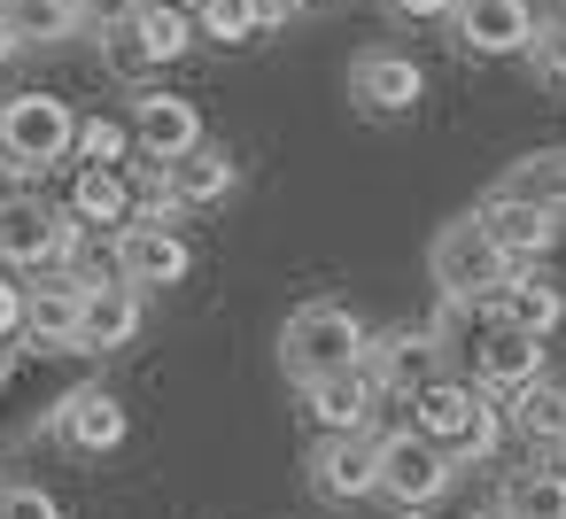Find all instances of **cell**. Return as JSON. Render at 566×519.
I'll use <instances>...</instances> for the list:
<instances>
[{
	"mask_svg": "<svg viewBox=\"0 0 566 519\" xmlns=\"http://www.w3.org/2000/svg\"><path fill=\"white\" fill-rule=\"evenodd\" d=\"M496 519H512V511H496Z\"/></svg>",
	"mask_w": 566,
	"mask_h": 519,
	"instance_id": "cell-38",
	"label": "cell"
},
{
	"mask_svg": "<svg viewBox=\"0 0 566 519\" xmlns=\"http://www.w3.org/2000/svg\"><path fill=\"white\" fill-rule=\"evenodd\" d=\"M0 519H63V504L40 480H0Z\"/></svg>",
	"mask_w": 566,
	"mask_h": 519,
	"instance_id": "cell-32",
	"label": "cell"
},
{
	"mask_svg": "<svg viewBox=\"0 0 566 519\" xmlns=\"http://www.w3.org/2000/svg\"><path fill=\"white\" fill-rule=\"evenodd\" d=\"M427 272H434V295H442L450 310H473V303H496L520 264H512V256L481 233V218L465 210V218H450V225L427 241Z\"/></svg>",
	"mask_w": 566,
	"mask_h": 519,
	"instance_id": "cell-1",
	"label": "cell"
},
{
	"mask_svg": "<svg viewBox=\"0 0 566 519\" xmlns=\"http://www.w3.org/2000/svg\"><path fill=\"white\" fill-rule=\"evenodd\" d=\"M504 511L512 519H566V465L535 457L527 473H512L504 480Z\"/></svg>",
	"mask_w": 566,
	"mask_h": 519,
	"instance_id": "cell-25",
	"label": "cell"
},
{
	"mask_svg": "<svg viewBox=\"0 0 566 519\" xmlns=\"http://www.w3.org/2000/svg\"><path fill=\"white\" fill-rule=\"evenodd\" d=\"M311 488L326 504H365L380 488V434L373 426H342V434H318L311 442Z\"/></svg>",
	"mask_w": 566,
	"mask_h": 519,
	"instance_id": "cell-7",
	"label": "cell"
},
{
	"mask_svg": "<svg viewBox=\"0 0 566 519\" xmlns=\"http://www.w3.org/2000/svg\"><path fill=\"white\" fill-rule=\"evenodd\" d=\"M117 272H125L133 287H179V279L195 272V248H187V233H179L171 218L133 210V225H117Z\"/></svg>",
	"mask_w": 566,
	"mask_h": 519,
	"instance_id": "cell-8",
	"label": "cell"
},
{
	"mask_svg": "<svg viewBox=\"0 0 566 519\" xmlns=\"http://www.w3.org/2000/svg\"><path fill=\"white\" fill-rule=\"evenodd\" d=\"M195 24H202V40L241 47V40H256V32H264V9H256V0H202Z\"/></svg>",
	"mask_w": 566,
	"mask_h": 519,
	"instance_id": "cell-28",
	"label": "cell"
},
{
	"mask_svg": "<svg viewBox=\"0 0 566 519\" xmlns=\"http://www.w3.org/2000/svg\"><path fill=\"white\" fill-rule=\"evenodd\" d=\"M349 102H357L365 117H411V109L427 102V71H419L403 47H365V55L349 63Z\"/></svg>",
	"mask_w": 566,
	"mask_h": 519,
	"instance_id": "cell-10",
	"label": "cell"
},
{
	"mask_svg": "<svg viewBox=\"0 0 566 519\" xmlns=\"http://www.w3.org/2000/svg\"><path fill=\"white\" fill-rule=\"evenodd\" d=\"M450 480H458V457H450L442 442H427L419 426L380 434V488H373V496H388L396 511H427V504L450 496Z\"/></svg>",
	"mask_w": 566,
	"mask_h": 519,
	"instance_id": "cell-5",
	"label": "cell"
},
{
	"mask_svg": "<svg viewBox=\"0 0 566 519\" xmlns=\"http://www.w3.org/2000/svg\"><path fill=\"white\" fill-rule=\"evenodd\" d=\"M473 218H481V233H489L520 272H527L535 256H551V241H558V218H551V210H535V202H520V194H496V187L481 194Z\"/></svg>",
	"mask_w": 566,
	"mask_h": 519,
	"instance_id": "cell-15",
	"label": "cell"
},
{
	"mask_svg": "<svg viewBox=\"0 0 566 519\" xmlns=\"http://www.w3.org/2000/svg\"><path fill=\"white\" fill-rule=\"evenodd\" d=\"M442 372V326H396L380 341H365V380L380 395H411Z\"/></svg>",
	"mask_w": 566,
	"mask_h": 519,
	"instance_id": "cell-11",
	"label": "cell"
},
{
	"mask_svg": "<svg viewBox=\"0 0 566 519\" xmlns=\"http://www.w3.org/2000/svg\"><path fill=\"white\" fill-rule=\"evenodd\" d=\"M94 272H55L48 287H24V333L48 357H78V310H86Z\"/></svg>",
	"mask_w": 566,
	"mask_h": 519,
	"instance_id": "cell-13",
	"label": "cell"
},
{
	"mask_svg": "<svg viewBox=\"0 0 566 519\" xmlns=\"http://www.w3.org/2000/svg\"><path fill=\"white\" fill-rule=\"evenodd\" d=\"M17 47H24V40H17V32H9V17H0V63H9V55H17Z\"/></svg>",
	"mask_w": 566,
	"mask_h": 519,
	"instance_id": "cell-35",
	"label": "cell"
},
{
	"mask_svg": "<svg viewBox=\"0 0 566 519\" xmlns=\"http://www.w3.org/2000/svg\"><path fill=\"white\" fill-rule=\"evenodd\" d=\"M496 194H520V202H535V210L566 218V148H527L520 163H504Z\"/></svg>",
	"mask_w": 566,
	"mask_h": 519,
	"instance_id": "cell-22",
	"label": "cell"
},
{
	"mask_svg": "<svg viewBox=\"0 0 566 519\" xmlns=\"http://www.w3.org/2000/svg\"><path fill=\"white\" fill-rule=\"evenodd\" d=\"M78 156V117H71V102H55V94H9L0 102V171H55V163H71Z\"/></svg>",
	"mask_w": 566,
	"mask_h": 519,
	"instance_id": "cell-2",
	"label": "cell"
},
{
	"mask_svg": "<svg viewBox=\"0 0 566 519\" xmlns=\"http://www.w3.org/2000/svg\"><path fill=\"white\" fill-rule=\"evenodd\" d=\"M125 17H133V32H140V47H148V63H156V71H164V63H179V55L195 47V32H202V24L179 9V0H133Z\"/></svg>",
	"mask_w": 566,
	"mask_h": 519,
	"instance_id": "cell-24",
	"label": "cell"
},
{
	"mask_svg": "<svg viewBox=\"0 0 566 519\" xmlns=\"http://www.w3.org/2000/svg\"><path fill=\"white\" fill-rule=\"evenodd\" d=\"M473 310H481V333H473V349H465L473 388L520 395L527 380H543V333H520L512 318H496V303H473Z\"/></svg>",
	"mask_w": 566,
	"mask_h": 519,
	"instance_id": "cell-6",
	"label": "cell"
},
{
	"mask_svg": "<svg viewBox=\"0 0 566 519\" xmlns=\"http://www.w3.org/2000/svg\"><path fill=\"white\" fill-rule=\"evenodd\" d=\"M133 156V125L117 117H78V163H125Z\"/></svg>",
	"mask_w": 566,
	"mask_h": 519,
	"instance_id": "cell-29",
	"label": "cell"
},
{
	"mask_svg": "<svg viewBox=\"0 0 566 519\" xmlns=\"http://www.w3.org/2000/svg\"><path fill=\"white\" fill-rule=\"evenodd\" d=\"M233 187H241V163H233L226 148H210V140L187 148L179 163H164V194H171L179 210H218Z\"/></svg>",
	"mask_w": 566,
	"mask_h": 519,
	"instance_id": "cell-18",
	"label": "cell"
},
{
	"mask_svg": "<svg viewBox=\"0 0 566 519\" xmlns=\"http://www.w3.org/2000/svg\"><path fill=\"white\" fill-rule=\"evenodd\" d=\"M504 434H512V411L481 388V411L465 419V434H458V449H450V457H458V465H489V457L504 449Z\"/></svg>",
	"mask_w": 566,
	"mask_h": 519,
	"instance_id": "cell-27",
	"label": "cell"
},
{
	"mask_svg": "<svg viewBox=\"0 0 566 519\" xmlns=\"http://www.w3.org/2000/svg\"><path fill=\"white\" fill-rule=\"evenodd\" d=\"M403 403H411V426H419L427 442H442V449H458V434H465V419L481 411V388H473V380H442V372H434V380H427V388H411Z\"/></svg>",
	"mask_w": 566,
	"mask_h": 519,
	"instance_id": "cell-20",
	"label": "cell"
},
{
	"mask_svg": "<svg viewBox=\"0 0 566 519\" xmlns=\"http://www.w3.org/2000/svg\"><path fill=\"white\" fill-rule=\"evenodd\" d=\"M0 380H9V341H0Z\"/></svg>",
	"mask_w": 566,
	"mask_h": 519,
	"instance_id": "cell-37",
	"label": "cell"
},
{
	"mask_svg": "<svg viewBox=\"0 0 566 519\" xmlns=\"http://www.w3.org/2000/svg\"><path fill=\"white\" fill-rule=\"evenodd\" d=\"M55 434H63L71 449H86V457H109V449H125L133 419H125L117 388H78L71 403H55Z\"/></svg>",
	"mask_w": 566,
	"mask_h": 519,
	"instance_id": "cell-17",
	"label": "cell"
},
{
	"mask_svg": "<svg viewBox=\"0 0 566 519\" xmlns=\"http://www.w3.org/2000/svg\"><path fill=\"white\" fill-rule=\"evenodd\" d=\"M140 295H148V287H133L125 272L86 279V310H78V357H109V349H125V341L140 333Z\"/></svg>",
	"mask_w": 566,
	"mask_h": 519,
	"instance_id": "cell-14",
	"label": "cell"
},
{
	"mask_svg": "<svg viewBox=\"0 0 566 519\" xmlns=\"http://www.w3.org/2000/svg\"><path fill=\"white\" fill-rule=\"evenodd\" d=\"M349 364H365V326H357L349 303H303V310H287V326H280V372L295 388L318 380V372H349Z\"/></svg>",
	"mask_w": 566,
	"mask_h": 519,
	"instance_id": "cell-3",
	"label": "cell"
},
{
	"mask_svg": "<svg viewBox=\"0 0 566 519\" xmlns=\"http://www.w3.org/2000/svg\"><path fill=\"white\" fill-rule=\"evenodd\" d=\"M295 403H303V419H311L318 434H342V426H373L380 388L365 380V364H349V372H318V380H303Z\"/></svg>",
	"mask_w": 566,
	"mask_h": 519,
	"instance_id": "cell-16",
	"label": "cell"
},
{
	"mask_svg": "<svg viewBox=\"0 0 566 519\" xmlns=\"http://www.w3.org/2000/svg\"><path fill=\"white\" fill-rule=\"evenodd\" d=\"M133 179L117 171V163H78V179H71V218L86 225V233H117V225H133Z\"/></svg>",
	"mask_w": 566,
	"mask_h": 519,
	"instance_id": "cell-19",
	"label": "cell"
},
{
	"mask_svg": "<svg viewBox=\"0 0 566 519\" xmlns=\"http://www.w3.org/2000/svg\"><path fill=\"white\" fill-rule=\"evenodd\" d=\"M295 9H342V0H295Z\"/></svg>",
	"mask_w": 566,
	"mask_h": 519,
	"instance_id": "cell-36",
	"label": "cell"
},
{
	"mask_svg": "<svg viewBox=\"0 0 566 519\" xmlns=\"http://www.w3.org/2000/svg\"><path fill=\"white\" fill-rule=\"evenodd\" d=\"M527 71H535L543 86H566V17L535 24V40H527Z\"/></svg>",
	"mask_w": 566,
	"mask_h": 519,
	"instance_id": "cell-30",
	"label": "cell"
},
{
	"mask_svg": "<svg viewBox=\"0 0 566 519\" xmlns=\"http://www.w3.org/2000/svg\"><path fill=\"white\" fill-rule=\"evenodd\" d=\"M496 318H512L520 333H543V341H551V333L566 326V295H558L543 272H512L504 295H496Z\"/></svg>",
	"mask_w": 566,
	"mask_h": 519,
	"instance_id": "cell-21",
	"label": "cell"
},
{
	"mask_svg": "<svg viewBox=\"0 0 566 519\" xmlns=\"http://www.w3.org/2000/svg\"><path fill=\"white\" fill-rule=\"evenodd\" d=\"M380 9L396 17V24H434V17H450L458 0H380Z\"/></svg>",
	"mask_w": 566,
	"mask_h": 519,
	"instance_id": "cell-34",
	"label": "cell"
},
{
	"mask_svg": "<svg viewBox=\"0 0 566 519\" xmlns=\"http://www.w3.org/2000/svg\"><path fill=\"white\" fill-rule=\"evenodd\" d=\"M9 333H24V287L9 279V264H0V341Z\"/></svg>",
	"mask_w": 566,
	"mask_h": 519,
	"instance_id": "cell-33",
	"label": "cell"
},
{
	"mask_svg": "<svg viewBox=\"0 0 566 519\" xmlns=\"http://www.w3.org/2000/svg\"><path fill=\"white\" fill-rule=\"evenodd\" d=\"M535 24H543V17H535V0H458V9H450L458 47H465V55H481V63L527 55Z\"/></svg>",
	"mask_w": 566,
	"mask_h": 519,
	"instance_id": "cell-9",
	"label": "cell"
},
{
	"mask_svg": "<svg viewBox=\"0 0 566 519\" xmlns=\"http://www.w3.org/2000/svg\"><path fill=\"white\" fill-rule=\"evenodd\" d=\"M512 426H520L535 449H558V442H566V388H558V380H527L520 403H512Z\"/></svg>",
	"mask_w": 566,
	"mask_h": 519,
	"instance_id": "cell-26",
	"label": "cell"
},
{
	"mask_svg": "<svg viewBox=\"0 0 566 519\" xmlns=\"http://www.w3.org/2000/svg\"><path fill=\"white\" fill-rule=\"evenodd\" d=\"M86 248V225L71 218V202H32V194H0V264L9 272H40V264H71Z\"/></svg>",
	"mask_w": 566,
	"mask_h": 519,
	"instance_id": "cell-4",
	"label": "cell"
},
{
	"mask_svg": "<svg viewBox=\"0 0 566 519\" xmlns=\"http://www.w3.org/2000/svg\"><path fill=\"white\" fill-rule=\"evenodd\" d=\"M558 449H566V442H558Z\"/></svg>",
	"mask_w": 566,
	"mask_h": 519,
	"instance_id": "cell-40",
	"label": "cell"
},
{
	"mask_svg": "<svg viewBox=\"0 0 566 519\" xmlns=\"http://www.w3.org/2000/svg\"><path fill=\"white\" fill-rule=\"evenodd\" d=\"M0 17L24 47H63L86 32V0H0Z\"/></svg>",
	"mask_w": 566,
	"mask_h": 519,
	"instance_id": "cell-23",
	"label": "cell"
},
{
	"mask_svg": "<svg viewBox=\"0 0 566 519\" xmlns=\"http://www.w3.org/2000/svg\"><path fill=\"white\" fill-rule=\"evenodd\" d=\"M102 55H109V71H117V78H140V71H156V63H148V47H140V32H133V17L102 24Z\"/></svg>",
	"mask_w": 566,
	"mask_h": 519,
	"instance_id": "cell-31",
	"label": "cell"
},
{
	"mask_svg": "<svg viewBox=\"0 0 566 519\" xmlns=\"http://www.w3.org/2000/svg\"><path fill=\"white\" fill-rule=\"evenodd\" d=\"M558 9H566V0H558Z\"/></svg>",
	"mask_w": 566,
	"mask_h": 519,
	"instance_id": "cell-39",
	"label": "cell"
},
{
	"mask_svg": "<svg viewBox=\"0 0 566 519\" xmlns=\"http://www.w3.org/2000/svg\"><path fill=\"white\" fill-rule=\"evenodd\" d=\"M133 148H140L156 171L179 163L187 148H202V109L179 102V94H164V86H148V94L133 102Z\"/></svg>",
	"mask_w": 566,
	"mask_h": 519,
	"instance_id": "cell-12",
	"label": "cell"
}]
</instances>
